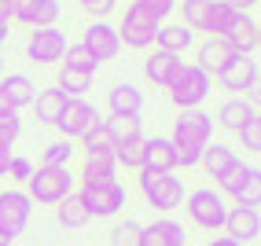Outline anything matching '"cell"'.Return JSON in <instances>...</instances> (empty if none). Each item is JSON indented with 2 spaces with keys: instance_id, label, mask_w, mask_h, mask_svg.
Returning a JSON list of instances; mask_svg holds the SVG:
<instances>
[{
  "instance_id": "23",
  "label": "cell",
  "mask_w": 261,
  "mask_h": 246,
  "mask_svg": "<svg viewBox=\"0 0 261 246\" xmlns=\"http://www.w3.org/2000/svg\"><path fill=\"white\" fill-rule=\"evenodd\" d=\"M236 56V51L228 48V44H224L221 37H206L199 48H195V66L199 70H206V74H221V70H224V63H228Z\"/></svg>"
},
{
  "instance_id": "1",
  "label": "cell",
  "mask_w": 261,
  "mask_h": 246,
  "mask_svg": "<svg viewBox=\"0 0 261 246\" xmlns=\"http://www.w3.org/2000/svg\"><path fill=\"white\" fill-rule=\"evenodd\" d=\"M214 129H217L214 114H206L202 107L199 111H180L169 140H173V147H177V162L184 169H195L202 162V151L214 144Z\"/></svg>"
},
{
  "instance_id": "26",
  "label": "cell",
  "mask_w": 261,
  "mask_h": 246,
  "mask_svg": "<svg viewBox=\"0 0 261 246\" xmlns=\"http://www.w3.org/2000/svg\"><path fill=\"white\" fill-rule=\"evenodd\" d=\"M236 162H239V154H236V151H232L228 144H221V140H214V144L202 151V162H199V166L206 169V177H210V180H221V177H224V173H228V169H232Z\"/></svg>"
},
{
  "instance_id": "49",
  "label": "cell",
  "mask_w": 261,
  "mask_h": 246,
  "mask_svg": "<svg viewBox=\"0 0 261 246\" xmlns=\"http://www.w3.org/2000/svg\"><path fill=\"white\" fill-rule=\"evenodd\" d=\"M257 48H261V22H257Z\"/></svg>"
},
{
  "instance_id": "12",
  "label": "cell",
  "mask_w": 261,
  "mask_h": 246,
  "mask_svg": "<svg viewBox=\"0 0 261 246\" xmlns=\"http://www.w3.org/2000/svg\"><path fill=\"white\" fill-rule=\"evenodd\" d=\"M221 41L228 44L236 56H254L257 51V22L250 19V11H232L224 30H221Z\"/></svg>"
},
{
  "instance_id": "50",
  "label": "cell",
  "mask_w": 261,
  "mask_h": 246,
  "mask_svg": "<svg viewBox=\"0 0 261 246\" xmlns=\"http://www.w3.org/2000/svg\"><path fill=\"white\" fill-rule=\"evenodd\" d=\"M0 77H4V56H0Z\"/></svg>"
},
{
  "instance_id": "27",
  "label": "cell",
  "mask_w": 261,
  "mask_h": 246,
  "mask_svg": "<svg viewBox=\"0 0 261 246\" xmlns=\"http://www.w3.org/2000/svg\"><path fill=\"white\" fill-rule=\"evenodd\" d=\"M0 92L8 96V103L15 111H22V107H33L37 85L30 81V74H8V77H0Z\"/></svg>"
},
{
  "instance_id": "3",
  "label": "cell",
  "mask_w": 261,
  "mask_h": 246,
  "mask_svg": "<svg viewBox=\"0 0 261 246\" xmlns=\"http://www.w3.org/2000/svg\"><path fill=\"white\" fill-rule=\"evenodd\" d=\"M188 221L202 228V232H221L224 228V217H228V202H224V195L217 187H195L188 191Z\"/></svg>"
},
{
  "instance_id": "34",
  "label": "cell",
  "mask_w": 261,
  "mask_h": 246,
  "mask_svg": "<svg viewBox=\"0 0 261 246\" xmlns=\"http://www.w3.org/2000/svg\"><path fill=\"white\" fill-rule=\"evenodd\" d=\"M89 85H92V77H85V74H70V70H59V89L70 96V99H81L85 92H89Z\"/></svg>"
},
{
  "instance_id": "47",
  "label": "cell",
  "mask_w": 261,
  "mask_h": 246,
  "mask_svg": "<svg viewBox=\"0 0 261 246\" xmlns=\"http://www.w3.org/2000/svg\"><path fill=\"white\" fill-rule=\"evenodd\" d=\"M11 242H15V239H11V235L4 232V228H0V246H11Z\"/></svg>"
},
{
  "instance_id": "20",
  "label": "cell",
  "mask_w": 261,
  "mask_h": 246,
  "mask_svg": "<svg viewBox=\"0 0 261 246\" xmlns=\"http://www.w3.org/2000/svg\"><path fill=\"white\" fill-rule=\"evenodd\" d=\"M177 147L169 136H151L144 140V169L151 173H177Z\"/></svg>"
},
{
  "instance_id": "13",
  "label": "cell",
  "mask_w": 261,
  "mask_h": 246,
  "mask_svg": "<svg viewBox=\"0 0 261 246\" xmlns=\"http://www.w3.org/2000/svg\"><path fill=\"white\" fill-rule=\"evenodd\" d=\"M81 44L92 51V59H96L99 66H103V63H111V59H118V51H121V37H118V26H111L107 19H99V22H92L89 30H85Z\"/></svg>"
},
{
  "instance_id": "41",
  "label": "cell",
  "mask_w": 261,
  "mask_h": 246,
  "mask_svg": "<svg viewBox=\"0 0 261 246\" xmlns=\"http://www.w3.org/2000/svg\"><path fill=\"white\" fill-rule=\"evenodd\" d=\"M15 11H19V0H0V22H15Z\"/></svg>"
},
{
  "instance_id": "40",
  "label": "cell",
  "mask_w": 261,
  "mask_h": 246,
  "mask_svg": "<svg viewBox=\"0 0 261 246\" xmlns=\"http://www.w3.org/2000/svg\"><path fill=\"white\" fill-rule=\"evenodd\" d=\"M140 4H144L159 22H166L169 15H173V8H177V0H140Z\"/></svg>"
},
{
  "instance_id": "30",
  "label": "cell",
  "mask_w": 261,
  "mask_h": 246,
  "mask_svg": "<svg viewBox=\"0 0 261 246\" xmlns=\"http://www.w3.org/2000/svg\"><path fill=\"white\" fill-rule=\"evenodd\" d=\"M103 125H107V136L114 140V147L129 144V140H144V132H140V118H114V114H111Z\"/></svg>"
},
{
  "instance_id": "39",
  "label": "cell",
  "mask_w": 261,
  "mask_h": 246,
  "mask_svg": "<svg viewBox=\"0 0 261 246\" xmlns=\"http://www.w3.org/2000/svg\"><path fill=\"white\" fill-rule=\"evenodd\" d=\"M77 4L89 11V15H96V22H99V19H107V15L118 8V0H77Z\"/></svg>"
},
{
  "instance_id": "17",
  "label": "cell",
  "mask_w": 261,
  "mask_h": 246,
  "mask_svg": "<svg viewBox=\"0 0 261 246\" xmlns=\"http://www.w3.org/2000/svg\"><path fill=\"white\" fill-rule=\"evenodd\" d=\"M180 70H184V59L180 56H169V51H159V48L144 59V77L151 85H159V89H169V85L180 77Z\"/></svg>"
},
{
  "instance_id": "33",
  "label": "cell",
  "mask_w": 261,
  "mask_h": 246,
  "mask_svg": "<svg viewBox=\"0 0 261 246\" xmlns=\"http://www.w3.org/2000/svg\"><path fill=\"white\" fill-rule=\"evenodd\" d=\"M114 162L125 169H144V140H129V144L114 147Z\"/></svg>"
},
{
  "instance_id": "10",
  "label": "cell",
  "mask_w": 261,
  "mask_h": 246,
  "mask_svg": "<svg viewBox=\"0 0 261 246\" xmlns=\"http://www.w3.org/2000/svg\"><path fill=\"white\" fill-rule=\"evenodd\" d=\"M26 56H30V63H37V66L63 63V56H66V33H63L59 26L33 30L30 41H26Z\"/></svg>"
},
{
  "instance_id": "15",
  "label": "cell",
  "mask_w": 261,
  "mask_h": 246,
  "mask_svg": "<svg viewBox=\"0 0 261 246\" xmlns=\"http://www.w3.org/2000/svg\"><path fill=\"white\" fill-rule=\"evenodd\" d=\"M224 232L228 239H236L239 246H247L261 235V213L250 206H228V217H224Z\"/></svg>"
},
{
  "instance_id": "25",
  "label": "cell",
  "mask_w": 261,
  "mask_h": 246,
  "mask_svg": "<svg viewBox=\"0 0 261 246\" xmlns=\"http://www.w3.org/2000/svg\"><path fill=\"white\" fill-rule=\"evenodd\" d=\"M254 114H257V111H254V103H250V99L232 96V99H224L221 107H217V125H221V129H228V132H239Z\"/></svg>"
},
{
  "instance_id": "48",
  "label": "cell",
  "mask_w": 261,
  "mask_h": 246,
  "mask_svg": "<svg viewBox=\"0 0 261 246\" xmlns=\"http://www.w3.org/2000/svg\"><path fill=\"white\" fill-rule=\"evenodd\" d=\"M8 41V22H0V44Z\"/></svg>"
},
{
  "instance_id": "45",
  "label": "cell",
  "mask_w": 261,
  "mask_h": 246,
  "mask_svg": "<svg viewBox=\"0 0 261 246\" xmlns=\"http://www.w3.org/2000/svg\"><path fill=\"white\" fill-rule=\"evenodd\" d=\"M247 92H250V99H254V103H261V74L254 77V85H250V89H247Z\"/></svg>"
},
{
  "instance_id": "2",
  "label": "cell",
  "mask_w": 261,
  "mask_h": 246,
  "mask_svg": "<svg viewBox=\"0 0 261 246\" xmlns=\"http://www.w3.org/2000/svg\"><path fill=\"white\" fill-rule=\"evenodd\" d=\"M22 191L33 206H59L66 195H74V173L70 166H37Z\"/></svg>"
},
{
  "instance_id": "42",
  "label": "cell",
  "mask_w": 261,
  "mask_h": 246,
  "mask_svg": "<svg viewBox=\"0 0 261 246\" xmlns=\"http://www.w3.org/2000/svg\"><path fill=\"white\" fill-rule=\"evenodd\" d=\"M11 158H15V147H11V144H0V177H8Z\"/></svg>"
},
{
  "instance_id": "29",
  "label": "cell",
  "mask_w": 261,
  "mask_h": 246,
  "mask_svg": "<svg viewBox=\"0 0 261 246\" xmlns=\"http://www.w3.org/2000/svg\"><path fill=\"white\" fill-rule=\"evenodd\" d=\"M63 70H70V74H85V77H96L99 63L92 59V51L85 44H66V56H63Z\"/></svg>"
},
{
  "instance_id": "19",
  "label": "cell",
  "mask_w": 261,
  "mask_h": 246,
  "mask_svg": "<svg viewBox=\"0 0 261 246\" xmlns=\"http://www.w3.org/2000/svg\"><path fill=\"white\" fill-rule=\"evenodd\" d=\"M254 77H257L254 56H232L228 63H224V70L217 74V81H221L228 92H247L250 85H254Z\"/></svg>"
},
{
  "instance_id": "51",
  "label": "cell",
  "mask_w": 261,
  "mask_h": 246,
  "mask_svg": "<svg viewBox=\"0 0 261 246\" xmlns=\"http://www.w3.org/2000/svg\"><path fill=\"white\" fill-rule=\"evenodd\" d=\"M92 246H111V242H92Z\"/></svg>"
},
{
  "instance_id": "44",
  "label": "cell",
  "mask_w": 261,
  "mask_h": 246,
  "mask_svg": "<svg viewBox=\"0 0 261 246\" xmlns=\"http://www.w3.org/2000/svg\"><path fill=\"white\" fill-rule=\"evenodd\" d=\"M8 114H19V111H15V107H11V103H8V96H4V92H0V118H8Z\"/></svg>"
},
{
  "instance_id": "21",
  "label": "cell",
  "mask_w": 261,
  "mask_h": 246,
  "mask_svg": "<svg viewBox=\"0 0 261 246\" xmlns=\"http://www.w3.org/2000/svg\"><path fill=\"white\" fill-rule=\"evenodd\" d=\"M66 103H70V96H66L59 85H48V89H41L33 96V114H37L41 125H56L59 114L66 111Z\"/></svg>"
},
{
  "instance_id": "31",
  "label": "cell",
  "mask_w": 261,
  "mask_h": 246,
  "mask_svg": "<svg viewBox=\"0 0 261 246\" xmlns=\"http://www.w3.org/2000/svg\"><path fill=\"white\" fill-rule=\"evenodd\" d=\"M118 166H107V162H92V158H85L81 166V187H99V184H111L118 180Z\"/></svg>"
},
{
  "instance_id": "9",
  "label": "cell",
  "mask_w": 261,
  "mask_h": 246,
  "mask_svg": "<svg viewBox=\"0 0 261 246\" xmlns=\"http://www.w3.org/2000/svg\"><path fill=\"white\" fill-rule=\"evenodd\" d=\"M33 217V202L22 187H4L0 191V228L11 235V239H19L26 232V224Z\"/></svg>"
},
{
  "instance_id": "7",
  "label": "cell",
  "mask_w": 261,
  "mask_h": 246,
  "mask_svg": "<svg viewBox=\"0 0 261 246\" xmlns=\"http://www.w3.org/2000/svg\"><path fill=\"white\" fill-rule=\"evenodd\" d=\"M159 19L140 4V0H133V4L125 8V19H121V26H118V37H121V44L125 48H136V51H147V48H154V37H159Z\"/></svg>"
},
{
  "instance_id": "38",
  "label": "cell",
  "mask_w": 261,
  "mask_h": 246,
  "mask_svg": "<svg viewBox=\"0 0 261 246\" xmlns=\"http://www.w3.org/2000/svg\"><path fill=\"white\" fill-rule=\"evenodd\" d=\"M33 166L30 158H22V154H15L11 158V169H8V180H19V184H30V177H33Z\"/></svg>"
},
{
  "instance_id": "37",
  "label": "cell",
  "mask_w": 261,
  "mask_h": 246,
  "mask_svg": "<svg viewBox=\"0 0 261 246\" xmlns=\"http://www.w3.org/2000/svg\"><path fill=\"white\" fill-rule=\"evenodd\" d=\"M22 136V118L19 114H8V118H0V144H11L15 147V140Z\"/></svg>"
},
{
  "instance_id": "18",
  "label": "cell",
  "mask_w": 261,
  "mask_h": 246,
  "mask_svg": "<svg viewBox=\"0 0 261 246\" xmlns=\"http://www.w3.org/2000/svg\"><path fill=\"white\" fill-rule=\"evenodd\" d=\"M59 15H63L59 0H19L15 22H22V26H30V30H44V26H56Z\"/></svg>"
},
{
  "instance_id": "4",
  "label": "cell",
  "mask_w": 261,
  "mask_h": 246,
  "mask_svg": "<svg viewBox=\"0 0 261 246\" xmlns=\"http://www.w3.org/2000/svg\"><path fill=\"white\" fill-rule=\"evenodd\" d=\"M217 191H221V195H228V199H236V206L257 209L261 206V169L257 166H247L239 158V162L217 180Z\"/></svg>"
},
{
  "instance_id": "43",
  "label": "cell",
  "mask_w": 261,
  "mask_h": 246,
  "mask_svg": "<svg viewBox=\"0 0 261 246\" xmlns=\"http://www.w3.org/2000/svg\"><path fill=\"white\" fill-rule=\"evenodd\" d=\"M224 4H228L232 11H250V8L257 4V0H224Z\"/></svg>"
},
{
  "instance_id": "5",
  "label": "cell",
  "mask_w": 261,
  "mask_h": 246,
  "mask_svg": "<svg viewBox=\"0 0 261 246\" xmlns=\"http://www.w3.org/2000/svg\"><path fill=\"white\" fill-rule=\"evenodd\" d=\"M140 191L151 209H162V213H169V209H177L188 191H184V180L177 177V173H151V169H140Z\"/></svg>"
},
{
  "instance_id": "14",
  "label": "cell",
  "mask_w": 261,
  "mask_h": 246,
  "mask_svg": "<svg viewBox=\"0 0 261 246\" xmlns=\"http://www.w3.org/2000/svg\"><path fill=\"white\" fill-rule=\"evenodd\" d=\"M96 121H103L99 114H96V107L89 99H70L66 103V111L59 114V121H56V129L63 132V140H81L85 132H89Z\"/></svg>"
},
{
  "instance_id": "6",
  "label": "cell",
  "mask_w": 261,
  "mask_h": 246,
  "mask_svg": "<svg viewBox=\"0 0 261 246\" xmlns=\"http://www.w3.org/2000/svg\"><path fill=\"white\" fill-rule=\"evenodd\" d=\"M210 92H214V77L206 74V70H199L195 63H184L180 77L169 85V99H173V107H180V111H199Z\"/></svg>"
},
{
  "instance_id": "28",
  "label": "cell",
  "mask_w": 261,
  "mask_h": 246,
  "mask_svg": "<svg viewBox=\"0 0 261 246\" xmlns=\"http://www.w3.org/2000/svg\"><path fill=\"white\" fill-rule=\"evenodd\" d=\"M56 221L66 228V232H77V228H85L92 221V213H89V206L81 202V195L74 191V195H66L59 206H56Z\"/></svg>"
},
{
  "instance_id": "16",
  "label": "cell",
  "mask_w": 261,
  "mask_h": 246,
  "mask_svg": "<svg viewBox=\"0 0 261 246\" xmlns=\"http://www.w3.org/2000/svg\"><path fill=\"white\" fill-rule=\"evenodd\" d=\"M136 246H184V224L173 217H154L151 224H140Z\"/></svg>"
},
{
  "instance_id": "32",
  "label": "cell",
  "mask_w": 261,
  "mask_h": 246,
  "mask_svg": "<svg viewBox=\"0 0 261 246\" xmlns=\"http://www.w3.org/2000/svg\"><path fill=\"white\" fill-rule=\"evenodd\" d=\"M70 158H74V140H51V144L44 147L41 154V166H70Z\"/></svg>"
},
{
  "instance_id": "24",
  "label": "cell",
  "mask_w": 261,
  "mask_h": 246,
  "mask_svg": "<svg viewBox=\"0 0 261 246\" xmlns=\"http://www.w3.org/2000/svg\"><path fill=\"white\" fill-rule=\"evenodd\" d=\"M191 44H195V33H191L184 22H162L159 26V37H154V48H159V51H169V56L184 59V51Z\"/></svg>"
},
{
  "instance_id": "8",
  "label": "cell",
  "mask_w": 261,
  "mask_h": 246,
  "mask_svg": "<svg viewBox=\"0 0 261 246\" xmlns=\"http://www.w3.org/2000/svg\"><path fill=\"white\" fill-rule=\"evenodd\" d=\"M180 8H184V26L191 33H210V37H221V30L232 15L224 0H184Z\"/></svg>"
},
{
  "instance_id": "11",
  "label": "cell",
  "mask_w": 261,
  "mask_h": 246,
  "mask_svg": "<svg viewBox=\"0 0 261 246\" xmlns=\"http://www.w3.org/2000/svg\"><path fill=\"white\" fill-rule=\"evenodd\" d=\"M77 195H81L85 206H89L92 217H114V213L125 209V184H121V180L99 184V187H81Z\"/></svg>"
},
{
  "instance_id": "22",
  "label": "cell",
  "mask_w": 261,
  "mask_h": 246,
  "mask_svg": "<svg viewBox=\"0 0 261 246\" xmlns=\"http://www.w3.org/2000/svg\"><path fill=\"white\" fill-rule=\"evenodd\" d=\"M107 103H111V114H114V118H140V111H144V92L136 89V85L121 81V85H114V89L107 92Z\"/></svg>"
},
{
  "instance_id": "36",
  "label": "cell",
  "mask_w": 261,
  "mask_h": 246,
  "mask_svg": "<svg viewBox=\"0 0 261 246\" xmlns=\"http://www.w3.org/2000/svg\"><path fill=\"white\" fill-rule=\"evenodd\" d=\"M236 136L243 140V147H247V151H261V114H254Z\"/></svg>"
},
{
  "instance_id": "46",
  "label": "cell",
  "mask_w": 261,
  "mask_h": 246,
  "mask_svg": "<svg viewBox=\"0 0 261 246\" xmlns=\"http://www.w3.org/2000/svg\"><path fill=\"white\" fill-rule=\"evenodd\" d=\"M206 246H239V242H236V239H228V235H217V239H210Z\"/></svg>"
},
{
  "instance_id": "35",
  "label": "cell",
  "mask_w": 261,
  "mask_h": 246,
  "mask_svg": "<svg viewBox=\"0 0 261 246\" xmlns=\"http://www.w3.org/2000/svg\"><path fill=\"white\" fill-rule=\"evenodd\" d=\"M136 235H140V221L125 217L121 224H114V232H111V246H136Z\"/></svg>"
}]
</instances>
